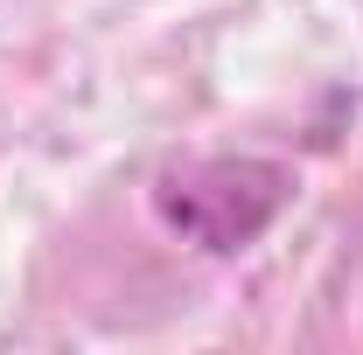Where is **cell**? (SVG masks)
I'll use <instances>...</instances> for the list:
<instances>
[{
  "mask_svg": "<svg viewBox=\"0 0 363 355\" xmlns=\"http://www.w3.org/2000/svg\"><path fill=\"white\" fill-rule=\"evenodd\" d=\"M294 195V175L279 161H189L182 175H161L154 202L182 237H196L203 251H245Z\"/></svg>",
  "mask_w": 363,
  "mask_h": 355,
  "instance_id": "obj_1",
  "label": "cell"
}]
</instances>
